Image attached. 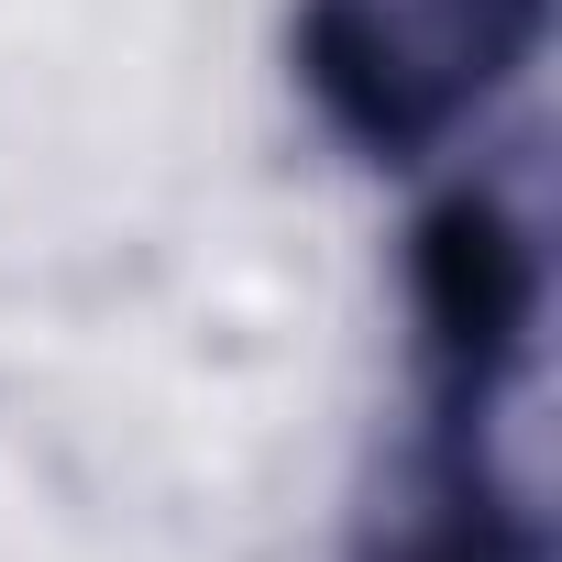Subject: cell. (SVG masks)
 Listing matches in <instances>:
<instances>
[{"mask_svg": "<svg viewBox=\"0 0 562 562\" xmlns=\"http://www.w3.org/2000/svg\"><path fill=\"white\" fill-rule=\"evenodd\" d=\"M540 23L551 0H299L288 67L342 155L408 177L518 89Z\"/></svg>", "mask_w": 562, "mask_h": 562, "instance_id": "1", "label": "cell"}, {"mask_svg": "<svg viewBox=\"0 0 562 562\" xmlns=\"http://www.w3.org/2000/svg\"><path fill=\"white\" fill-rule=\"evenodd\" d=\"M518 408H441L419 397L408 452L386 496L353 529V562H551V529L529 507V474L507 463Z\"/></svg>", "mask_w": 562, "mask_h": 562, "instance_id": "3", "label": "cell"}, {"mask_svg": "<svg viewBox=\"0 0 562 562\" xmlns=\"http://www.w3.org/2000/svg\"><path fill=\"white\" fill-rule=\"evenodd\" d=\"M540 353V221L507 188H441L408 232V364L441 408H518Z\"/></svg>", "mask_w": 562, "mask_h": 562, "instance_id": "2", "label": "cell"}]
</instances>
